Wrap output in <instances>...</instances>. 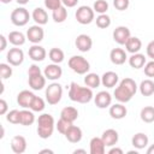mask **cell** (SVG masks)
<instances>
[{
  "label": "cell",
  "instance_id": "56",
  "mask_svg": "<svg viewBox=\"0 0 154 154\" xmlns=\"http://www.w3.org/2000/svg\"><path fill=\"white\" fill-rule=\"evenodd\" d=\"M19 5H25V4H28L29 2V0H16Z\"/></svg>",
  "mask_w": 154,
  "mask_h": 154
},
{
  "label": "cell",
  "instance_id": "28",
  "mask_svg": "<svg viewBox=\"0 0 154 154\" xmlns=\"http://www.w3.org/2000/svg\"><path fill=\"white\" fill-rule=\"evenodd\" d=\"M140 91L143 96H150L154 94V82L152 79H144L140 84Z\"/></svg>",
  "mask_w": 154,
  "mask_h": 154
},
{
  "label": "cell",
  "instance_id": "26",
  "mask_svg": "<svg viewBox=\"0 0 154 154\" xmlns=\"http://www.w3.org/2000/svg\"><path fill=\"white\" fill-rule=\"evenodd\" d=\"M129 64L132 69H141L146 65V58L143 54L140 53H134L130 58H129Z\"/></svg>",
  "mask_w": 154,
  "mask_h": 154
},
{
  "label": "cell",
  "instance_id": "43",
  "mask_svg": "<svg viewBox=\"0 0 154 154\" xmlns=\"http://www.w3.org/2000/svg\"><path fill=\"white\" fill-rule=\"evenodd\" d=\"M11 76H12V67L10 65H7V64L1 63L0 64V77L2 79H6V78H8Z\"/></svg>",
  "mask_w": 154,
  "mask_h": 154
},
{
  "label": "cell",
  "instance_id": "25",
  "mask_svg": "<svg viewBox=\"0 0 154 154\" xmlns=\"http://www.w3.org/2000/svg\"><path fill=\"white\" fill-rule=\"evenodd\" d=\"M60 118H64V119L73 123L78 118V111L75 107H71V106L64 107L61 109V112H60Z\"/></svg>",
  "mask_w": 154,
  "mask_h": 154
},
{
  "label": "cell",
  "instance_id": "18",
  "mask_svg": "<svg viewBox=\"0 0 154 154\" xmlns=\"http://www.w3.org/2000/svg\"><path fill=\"white\" fill-rule=\"evenodd\" d=\"M101 138H102V141L105 142L106 146L112 147V146H114V144L118 142L119 136H118V132H117L114 129H107V130H105V131L102 132Z\"/></svg>",
  "mask_w": 154,
  "mask_h": 154
},
{
  "label": "cell",
  "instance_id": "10",
  "mask_svg": "<svg viewBox=\"0 0 154 154\" xmlns=\"http://www.w3.org/2000/svg\"><path fill=\"white\" fill-rule=\"evenodd\" d=\"M43 73H45V77H46V78H48V79H51V81H55V79H59V78L61 77L63 70H61V67H60L58 64L54 63V64L47 65V66L45 67Z\"/></svg>",
  "mask_w": 154,
  "mask_h": 154
},
{
  "label": "cell",
  "instance_id": "42",
  "mask_svg": "<svg viewBox=\"0 0 154 154\" xmlns=\"http://www.w3.org/2000/svg\"><path fill=\"white\" fill-rule=\"evenodd\" d=\"M107 10H108V4L106 0H96L94 2V11H96L97 13L100 14L106 13Z\"/></svg>",
  "mask_w": 154,
  "mask_h": 154
},
{
  "label": "cell",
  "instance_id": "8",
  "mask_svg": "<svg viewBox=\"0 0 154 154\" xmlns=\"http://www.w3.org/2000/svg\"><path fill=\"white\" fill-rule=\"evenodd\" d=\"M6 58H7V61L11 64V65H13V66H18V65H20L22 63H23V60H24V53H23V51L20 49V48H11L8 52H7V55H6Z\"/></svg>",
  "mask_w": 154,
  "mask_h": 154
},
{
  "label": "cell",
  "instance_id": "57",
  "mask_svg": "<svg viewBox=\"0 0 154 154\" xmlns=\"http://www.w3.org/2000/svg\"><path fill=\"white\" fill-rule=\"evenodd\" d=\"M4 134H5L4 126H0V138H2V137H4Z\"/></svg>",
  "mask_w": 154,
  "mask_h": 154
},
{
  "label": "cell",
  "instance_id": "30",
  "mask_svg": "<svg viewBox=\"0 0 154 154\" xmlns=\"http://www.w3.org/2000/svg\"><path fill=\"white\" fill-rule=\"evenodd\" d=\"M52 17H53V20L55 23H63L66 17H67V11L65 8V6H59L58 8L53 10V13H52Z\"/></svg>",
  "mask_w": 154,
  "mask_h": 154
},
{
  "label": "cell",
  "instance_id": "1",
  "mask_svg": "<svg viewBox=\"0 0 154 154\" xmlns=\"http://www.w3.org/2000/svg\"><path fill=\"white\" fill-rule=\"evenodd\" d=\"M69 96L72 101L79 103H88L93 99V91L89 87H81L76 82H71L69 89Z\"/></svg>",
  "mask_w": 154,
  "mask_h": 154
},
{
  "label": "cell",
  "instance_id": "17",
  "mask_svg": "<svg viewBox=\"0 0 154 154\" xmlns=\"http://www.w3.org/2000/svg\"><path fill=\"white\" fill-rule=\"evenodd\" d=\"M35 97L34 93L29 91V90H22L18 95H17V102L19 106L26 108V107H30V103L32 101V99Z\"/></svg>",
  "mask_w": 154,
  "mask_h": 154
},
{
  "label": "cell",
  "instance_id": "4",
  "mask_svg": "<svg viewBox=\"0 0 154 154\" xmlns=\"http://www.w3.org/2000/svg\"><path fill=\"white\" fill-rule=\"evenodd\" d=\"M29 18H30V14H29L28 10L24 8V7L14 8L11 13V22L17 26L25 25L29 22Z\"/></svg>",
  "mask_w": 154,
  "mask_h": 154
},
{
  "label": "cell",
  "instance_id": "40",
  "mask_svg": "<svg viewBox=\"0 0 154 154\" xmlns=\"http://www.w3.org/2000/svg\"><path fill=\"white\" fill-rule=\"evenodd\" d=\"M120 84H122L123 87H125L126 89H129V90H130L132 94H135V93H136V90H137V85H136V82H135L132 78H129V77H126V78L122 79Z\"/></svg>",
  "mask_w": 154,
  "mask_h": 154
},
{
  "label": "cell",
  "instance_id": "20",
  "mask_svg": "<svg viewBox=\"0 0 154 154\" xmlns=\"http://www.w3.org/2000/svg\"><path fill=\"white\" fill-rule=\"evenodd\" d=\"M128 113V109L122 103H114L109 107V116L113 119H123Z\"/></svg>",
  "mask_w": 154,
  "mask_h": 154
},
{
  "label": "cell",
  "instance_id": "49",
  "mask_svg": "<svg viewBox=\"0 0 154 154\" xmlns=\"http://www.w3.org/2000/svg\"><path fill=\"white\" fill-rule=\"evenodd\" d=\"M6 112H7V102L4 99H1L0 100V114H5Z\"/></svg>",
  "mask_w": 154,
  "mask_h": 154
},
{
  "label": "cell",
  "instance_id": "37",
  "mask_svg": "<svg viewBox=\"0 0 154 154\" xmlns=\"http://www.w3.org/2000/svg\"><path fill=\"white\" fill-rule=\"evenodd\" d=\"M109 25H111V18L106 13H102L96 18V26H99L100 29H106Z\"/></svg>",
  "mask_w": 154,
  "mask_h": 154
},
{
  "label": "cell",
  "instance_id": "24",
  "mask_svg": "<svg viewBox=\"0 0 154 154\" xmlns=\"http://www.w3.org/2000/svg\"><path fill=\"white\" fill-rule=\"evenodd\" d=\"M125 47H126V51L128 52H130V53H138V51L141 49V47H142V42H141V40L138 38V37H136V36H130L129 37V40L126 41V43H125Z\"/></svg>",
  "mask_w": 154,
  "mask_h": 154
},
{
  "label": "cell",
  "instance_id": "2",
  "mask_svg": "<svg viewBox=\"0 0 154 154\" xmlns=\"http://www.w3.org/2000/svg\"><path fill=\"white\" fill-rule=\"evenodd\" d=\"M69 66H70V69L72 71H75L78 75H84L90 69L89 61L85 58L81 57V55H73V57H71L69 59Z\"/></svg>",
  "mask_w": 154,
  "mask_h": 154
},
{
  "label": "cell",
  "instance_id": "46",
  "mask_svg": "<svg viewBox=\"0 0 154 154\" xmlns=\"http://www.w3.org/2000/svg\"><path fill=\"white\" fill-rule=\"evenodd\" d=\"M144 75L147 77H154V60L144 65Z\"/></svg>",
  "mask_w": 154,
  "mask_h": 154
},
{
  "label": "cell",
  "instance_id": "14",
  "mask_svg": "<svg viewBox=\"0 0 154 154\" xmlns=\"http://www.w3.org/2000/svg\"><path fill=\"white\" fill-rule=\"evenodd\" d=\"M46 54H47L46 49L42 46H38L36 43L29 48V57L34 61H42L46 58Z\"/></svg>",
  "mask_w": 154,
  "mask_h": 154
},
{
  "label": "cell",
  "instance_id": "16",
  "mask_svg": "<svg viewBox=\"0 0 154 154\" xmlns=\"http://www.w3.org/2000/svg\"><path fill=\"white\" fill-rule=\"evenodd\" d=\"M109 58H111V61L116 65H123L126 60V53L124 49L122 48H113L109 53Z\"/></svg>",
  "mask_w": 154,
  "mask_h": 154
},
{
  "label": "cell",
  "instance_id": "35",
  "mask_svg": "<svg viewBox=\"0 0 154 154\" xmlns=\"http://www.w3.org/2000/svg\"><path fill=\"white\" fill-rule=\"evenodd\" d=\"M37 125L40 126H47V128H54V118L49 113H43L37 119Z\"/></svg>",
  "mask_w": 154,
  "mask_h": 154
},
{
  "label": "cell",
  "instance_id": "33",
  "mask_svg": "<svg viewBox=\"0 0 154 154\" xmlns=\"http://www.w3.org/2000/svg\"><path fill=\"white\" fill-rule=\"evenodd\" d=\"M34 122H35V116L31 111H28V109L20 111V122H19V124H22L24 126H28V125H31Z\"/></svg>",
  "mask_w": 154,
  "mask_h": 154
},
{
  "label": "cell",
  "instance_id": "7",
  "mask_svg": "<svg viewBox=\"0 0 154 154\" xmlns=\"http://www.w3.org/2000/svg\"><path fill=\"white\" fill-rule=\"evenodd\" d=\"M43 36H45V31H43V29L40 25H32L26 31V37L32 43L41 42L43 40Z\"/></svg>",
  "mask_w": 154,
  "mask_h": 154
},
{
  "label": "cell",
  "instance_id": "3",
  "mask_svg": "<svg viewBox=\"0 0 154 154\" xmlns=\"http://www.w3.org/2000/svg\"><path fill=\"white\" fill-rule=\"evenodd\" d=\"M63 96V88L59 83H52L46 89V100L49 105H57Z\"/></svg>",
  "mask_w": 154,
  "mask_h": 154
},
{
  "label": "cell",
  "instance_id": "41",
  "mask_svg": "<svg viewBox=\"0 0 154 154\" xmlns=\"http://www.w3.org/2000/svg\"><path fill=\"white\" fill-rule=\"evenodd\" d=\"M53 129L54 128H47V126H40V125H37V135H38V137H41V138H49L51 136H52V134H53Z\"/></svg>",
  "mask_w": 154,
  "mask_h": 154
},
{
  "label": "cell",
  "instance_id": "55",
  "mask_svg": "<svg viewBox=\"0 0 154 154\" xmlns=\"http://www.w3.org/2000/svg\"><path fill=\"white\" fill-rule=\"evenodd\" d=\"M147 154H154V144H152V146L147 149Z\"/></svg>",
  "mask_w": 154,
  "mask_h": 154
},
{
  "label": "cell",
  "instance_id": "39",
  "mask_svg": "<svg viewBox=\"0 0 154 154\" xmlns=\"http://www.w3.org/2000/svg\"><path fill=\"white\" fill-rule=\"evenodd\" d=\"M72 124H73V123H71V122H69V120H66V119H64V118H60V119L58 120V123H57V130H58L60 134L65 135V132L67 131V129H69Z\"/></svg>",
  "mask_w": 154,
  "mask_h": 154
},
{
  "label": "cell",
  "instance_id": "50",
  "mask_svg": "<svg viewBox=\"0 0 154 154\" xmlns=\"http://www.w3.org/2000/svg\"><path fill=\"white\" fill-rule=\"evenodd\" d=\"M61 2H63L64 6H66V7H73V6L77 5L78 0H61Z\"/></svg>",
  "mask_w": 154,
  "mask_h": 154
},
{
  "label": "cell",
  "instance_id": "5",
  "mask_svg": "<svg viewBox=\"0 0 154 154\" xmlns=\"http://www.w3.org/2000/svg\"><path fill=\"white\" fill-rule=\"evenodd\" d=\"M75 17L81 24H90L94 19V10L89 6H79L76 11Z\"/></svg>",
  "mask_w": 154,
  "mask_h": 154
},
{
  "label": "cell",
  "instance_id": "51",
  "mask_svg": "<svg viewBox=\"0 0 154 154\" xmlns=\"http://www.w3.org/2000/svg\"><path fill=\"white\" fill-rule=\"evenodd\" d=\"M6 45H7L6 37L4 35H0V51H4L6 48Z\"/></svg>",
  "mask_w": 154,
  "mask_h": 154
},
{
  "label": "cell",
  "instance_id": "27",
  "mask_svg": "<svg viewBox=\"0 0 154 154\" xmlns=\"http://www.w3.org/2000/svg\"><path fill=\"white\" fill-rule=\"evenodd\" d=\"M32 19H34L38 25H43V24H46V23L48 22V14H47V12H46L43 8L37 7V8H35L34 12H32Z\"/></svg>",
  "mask_w": 154,
  "mask_h": 154
},
{
  "label": "cell",
  "instance_id": "22",
  "mask_svg": "<svg viewBox=\"0 0 154 154\" xmlns=\"http://www.w3.org/2000/svg\"><path fill=\"white\" fill-rule=\"evenodd\" d=\"M28 82H29V85L34 90H41L46 85V77L42 76L41 73L34 75V76H29V81Z\"/></svg>",
  "mask_w": 154,
  "mask_h": 154
},
{
  "label": "cell",
  "instance_id": "23",
  "mask_svg": "<svg viewBox=\"0 0 154 154\" xmlns=\"http://www.w3.org/2000/svg\"><path fill=\"white\" fill-rule=\"evenodd\" d=\"M131 143L135 148L137 149H143L147 144H148V136L143 132H138V134H135L131 138Z\"/></svg>",
  "mask_w": 154,
  "mask_h": 154
},
{
  "label": "cell",
  "instance_id": "36",
  "mask_svg": "<svg viewBox=\"0 0 154 154\" xmlns=\"http://www.w3.org/2000/svg\"><path fill=\"white\" fill-rule=\"evenodd\" d=\"M29 108H31V111H34V112H41V111H43V108H45V101H43V99H41L40 96H36L35 95V97L32 99Z\"/></svg>",
  "mask_w": 154,
  "mask_h": 154
},
{
  "label": "cell",
  "instance_id": "21",
  "mask_svg": "<svg viewBox=\"0 0 154 154\" xmlns=\"http://www.w3.org/2000/svg\"><path fill=\"white\" fill-rule=\"evenodd\" d=\"M105 147L106 144L101 137H93L90 140V154H103Z\"/></svg>",
  "mask_w": 154,
  "mask_h": 154
},
{
  "label": "cell",
  "instance_id": "53",
  "mask_svg": "<svg viewBox=\"0 0 154 154\" xmlns=\"http://www.w3.org/2000/svg\"><path fill=\"white\" fill-rule=\"evenodd\" d=\"M38 153L40 154H53V150H51V149H42Z\"/></svg>",
  "mask_w": 154,
  "mask_h": 154
},
{
  "label": "cell",
  "instance_id": "48",
  "mask_svg": "<svg viewBox=\"0 0 154 154\" xmlns=\"http://www.w3.org/2000/svg\"><path fill=\"white\" fill-rule=\"evenodd\" d=\"M38 73H41V70H40V67L37 65H31L29 67V70H28V75L29 76H34V75H38Z\"/></svg>",
  "mask_w": 154,
  "mask_h": 154
},
{
  "label": "cell",
  "instance_id": "13",
  "mask_svg": "<svg viewBox=\"0 0 154 154\" xmlns=\"http://www.w3.org/2000/svg\"><path fill=\"white\" fill-rule=\"evenodd\" d=\"M65 137L71 143H78L82 140V130H81V128H78V126L72 124L67 129V131L65 132Z\"/></svg>",
  "mask_w": 154,
  "mask_h": 154
},
{
  "label": "cell",
  "instance_id": "31",
  "mask_svg": "<svg viewBox=\"0 0 154 154\" xmlns=\"http://www.w3.org/2000/svg\"><path fill=\"white\" fill-rule=\"evenodd\" d=\"M8 40L13 46H22L25 42V36L20 31H11L8 34Z\"/></svg>",
  "mask_w": 154,
  "mask_h": 154
},
{
  "label": "cell",
  "instance_id": "12",
  "mask_svg": "<svg viewBox=\"0 0 154 154\" xmlns=\"http://www.w3.org/2000/svg\"><path fill=\"white\" fill-rule=\"evenodd\" d=\"M94 102L96 105V107L99 108H106L111 105L112 102V96L108 91H99L96 94V96L94 97Z\"/></svg>",
  "mask_w": 154,
  "mask_h": 154
},
{
  "label": "cell",
  "instance_id": "19",
  "mask_svg": "<svg viewBox=\"0 0 154 154\" xmlns=\"http://www.w3.org/2000/svg\"><path fill=\"white\" fill-rule=\"evenodd\" d=\"M118 75L116 73V72H113V71H107V72H105L103 75H102V77H101V83H102V85L103 87H106V88H113L117 83H118Z\"/></svg>",
  "mask_w": 154,
  "mask_h": 154
},
{
  "label": "cell",
  "instance_id": "52",
  "mask_svg": "<svg viewBox=\"0 0 154 154\" xmlns=\"http://www.w3.org/2000/svg\"><path fill=\"white\" fill-rule=\"evenodd\" d=\"M108 154H123V150L120 148H112V149H109Z\"/></svg>",
  "mask_w": 154,
  "mask_h": 154
},
{
  "label": "cell",
  "instance_id": "6",
  "mask_svg": "<svg viewBox=\"0 0 154 154\" xmlns=\"http://www.w3.org/2000/svg\"><path fill=\"white\" fill-rule=\"evenodd\" d=\"M130 36H131V35H130V30H129V28H126V26L120 25V26H117V28L113 30V40H114L118 45H125Z\"/></svg>",
  "mask_w": 154,
  "mask_h": 154
},
{
  "label": "cell",
  "instance_id": "45",
  "mask_svg": "<svg viewBox=\"0 0 154 154\" xmlns=\"http://www.w3.org/2000/svg\"><path fill=\"white\" fill-rule=\"evenodd\" d=\"M61 0H45V6L48 8V10H55L58 8L59 6H61Z\"/></svg>",
  "mask_w": 154,
  "mask_h": 154
},
{
  "label": "cell",
  "instance_id": "32",
  "mask_svg": "<svg viewBox=\"0 0 154 154\" xmlns=\"http://www.w3.org/2000/svg\"><path fill=\"white\" fill-rule=\"evenodd\" d=\"M141 119L144 123H153L154 122V107L152 106H146L141 109Z\"/></svg>",
  "mask_w": 154,
  "mask_h": 154
},
{
  "label": "cell",
  "instance_id": "38",
  "mask_svg": "<svg viewBox=\"0 0 154 154\" xmlns=\"http://www.w3.org/2000/svg\"><path fill=\"white\" fill-rule=\"evenodd\" d=\"M6 119L11 124H19V122H20V111H18V109L10 111L6 116Z\"/></svg>",
  "mask_w": 154,
  "mask_h": 154
},
{
  "label": "cell",
  "instance_id": "11",
  "mask_svg": "<svg viewBox=\"0 0 154 154\" xmlns=\"http://www.w3.org/2000/svg\"><path fill=\"white\" fill-rule=\"evenodd\" d=\"M11 148H12L13 153H16V154L24 153L25 149H26V140H25V137H23L20 135L13 136L12 140H11Z\"/></svg>",
  "mask_w": 154,
  "mask_h": 154
},
{
  "label": "cell",
  "instance_id": "15",
  "mask_svg": "<svg viewBox=\"0 0 154 154\" xmlns=\"http://www.w3.org/2000/svg\"><path fill=\"white\" fill-rule=\"evenodd\" d=\"M134 95H135V94H132L129 89H126V88L123 87L122 84H119V85L116 88V90H114V96H116V99H117L118 101H120V102H128V101H130Z\"/></svg>",
  "mask_w": 154,
  "mask_h": 154
},
{
  "label": "cell",
  "instance_id": "60",
  "mask_svg": "<svg viewBox=\"0 0 154 154\" xmlns=\"http://www.w3.org/2000/svg\"><path fill=\"white\" fill-rule=\"evenodd\" d=\"M128 154H137V152L136 150H130V152H128Z\"/></svg>",
  "mask_w": 154,
  "mask_h": 154
},
{
  "label": "cell",
  "instance_id": "34",
  "mask_svg": "<svg viewBox=\"0 0 154 154\" xmlns=\"http://www.w3.org/2000/svg\"><path fill=\"white\" fill-rule=\"evenodd\" d=\"M48 55H49V59H51L53 63H55V64L61 63V61L64 60V58H65L63 49H60V48H58V47H53V48L49 51Z\"/></svg>",
  "mask_w": 154,
  "mask_h": 154
},
{
  "label": "cell",
  "instance_id": "44",
  "mask_svg": "<svg viewBox=\"0 0 154 154\" xmlns=\"http://www.w3.org/2000/svg\"><path fill=\"white\" fill-rule=\"evenodd\" d=\"M129 4H130L129 0H113V5H114V7H116L117 10H119V11H124V10H126V8L129 7Z\"/></svg>",
  "mask_w": 154,
  "mask_h": 154
},
{
  "label": "cell",
  "instance_id": "29",
  "mask_svg": "<svg viewBox=\"0 0 154 154\" xmlns=\"http://www.w3.org/2000/svg\"><path fill=\"white\" fill-rule=\"evenodd\" d=\"M84 83L89 88H97L101 83V77L97 73H87V76L84 77Z\"/></svg>",
  "mask_w": 154,
  "mask_h": 154
},
{
  "label": "cell",
  "instance_id": "47",
  "mask_svg": "<svg viewBox=\"0 0 154 154\" xmlns=\"http://www.w3.org/2000/svg\"><path fill=\"white\" fill-rule=\"evenodd\" d=\"M147 55L154 60V40L150 41L147 46Z\"/></svg>",
  "mask_w": 154,
  "mask_h": 154
},
{
  "label": "cell",
  "instance_id": "9",
  "mask_svg": "<svg viewBox=\"0 0 154 154\" xmlns=\"http://www.w3.org/2000/svg\"><path fill=\"white\" fill-rule=\"evenodd\" d=\"M75 45H76L77 49H79L81 52H88V51H90V48L93 46V41H91V37L89 35L81 34L76 37Z\"/></svg>",
  "mask_w": 154,
  "mask_h": 154
},
{
  "label": "cell",
  "instance_id": "58",
  "mask_svg": "<svg viewBox=\"0 0 154 154\" xmlns=\"http://www.w3.org/2000/svg\"><path fill=\"white\" fill-rule=\"evenodd\" d=\"M2 93H4V83L1 82L0 83V94H2Z\"/></svg>",
  "mask_w": 154,
  "mask_h": 154
},
{
  "label": "cell",
  "instance_id": "54",
  "mask_svg": "<svg viewBox=\"0 0 154 154\" xmlns=\"http://www.w3.org/2000/svg\"><path fill=\"white\" fill-rule=\"evenodd\" d=\"M73 154H87V152L84 149H76L73 150Z\"/></svg>",
  "mask_w": 154,
  "mask_h": 154
},
{
  "label": "cell",
  "instance_id": "59",
  "mask_svg": "<svg viewBox=\"0 0 154 154\" xmlns=\"http://www.w3.org/2000/svg\"><path fill=\"white\" fill-rule=\"evenodd\" d=\"M0 1H1L2 4H8V2H11L12 0H0Z\"/></svg>",
  "mask_w": 154,
  "mask_h": 154
}]
</instances>
